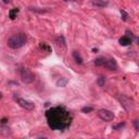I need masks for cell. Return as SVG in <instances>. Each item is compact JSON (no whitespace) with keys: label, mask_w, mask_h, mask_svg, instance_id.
Listing matches in <instances>:
<instances>
[{"label":"cell","mask_w":139,"mask_h":139,"mask_svg":"<svg viewBox=\"0 0 139 139\" xmlns=\"http://www.w3.org/2000/svg\"><path fill=\"white\" fill-rule=\"evenodd\" d=\"M21 78L24 83L30 84V83L35 80V75L33 73H31L28 70H23V71H21Z\"/></svg>","instance_id":"3"},{"label":"cell","mask_w":139,"mask_h":139,"mask_svg":"<svg viewBox=\"0 0 139 139\" xmlns=\"http://www.w3.org/2000/svg\"><path fill=\"white\" fill-rule=\"evenodd\" d=\"M103 65L108 70H111V71H116L118 70V64H116V62H115V60L114 59L106 60L104 61V63H103Z\"/></svg>","instance_id":"6"},{"label":"cell","mask_w":139,"mask_h":139,"mask_svg":"<svg viewBox=\"0 0 139 139\" xmlns=\"http://www.w3.org/2000/svg\"><path fill=\"white\" fill-rule=\"evenodd\" d=\"M57 41L60 43V45L65 46V40H64V37H63V36H59V37H57Z\"/></svg>","instance_id":"12"},{"label":"cell","mask_w":139,"mask_h":139,"mask_svg":"<svg viewBox=\"0 0 139 139\" xmlns=\"http://www.w3.org/2000/svg\"><path fill=\"white\" fill-rule=\"evenodd\" d=\"M99 118L104 122H111L114 119V114L113 112H111L110 110H107V109H102L99 111L98 113Z\"/></svg>","instance_id":"2"},{"label":"cell","mask_w":139,"mask_h":139,"mask_svg":"<svg viewBox=\"0 0 139 139\" xmlns=\"http://www.w3.org/2000/svg\"><path fill=\"white\" fill-rule=\"evenodd\" d=\"M119 100H121L122 106L125 108L126 111H130V110L133 109L134 101L130 98H128V97H126V96H121V97H119Z\"/></svg>","instance_id":"4"},{"label":"cell","mask_w":139,"mask_h":139,"mask_svg":"<svg viewBox=\"0 0 139 139\" xmlns=\"http://www.w3.org/2000/svg\"><path fill=\"white\" fill-rule=\"evenodd\" d=\"M1 97H2V95H1V94H0V99H1Z\"/></svg>","instance_id":"20"},{"label":"cell","mask_w":139,"mask_h":139,"mask_svg":"<svg viewBox=\"0 0 139 139\" xmlns=\"http://www.w3.org/2000/svg\"><path fill=\"white\" fill-rule=\"evenodd\" d=\"M97 83H98V85L99 86H104V84H106V78H104L103 76H100L99 78H98V80H97Z\"/></svg>","instance_id":"11"},{"label":"cell","mask_w":139,"mask_h":139,"mask_svg":"<svg viewBox=\"0 0 139 139\" xmlns=\"http://www.w3.org/2000/svg\"><path fill=\"white\" fill-rule=\"evenodd\" d=\"M138 123H139V122L137 121V119H136V121H135V128H136V130H139V125H138Z\"/></svg>","instance_id":"18"},{"label":"cell","mask_w":139,"mask_h":139,"mask_svg":"<svg viewBox=\"0 0 139 139\" xmlns=\"http://www.w3.org/2000/svg\"><path fill=\"white\" fill-rule=\"evenodd\" d=\"M104 61L106 60H104L103 58H98V59L95 60V65H96V66H101V65H103Z\"/></svg>","instance_id":"10"},{"label":"cell","mask_w":139,"mask_h":139,"mask_svg":"<svg viewBox=\"0 0 139 139\" xmlns=\"http://www.w3.org/2000/svg\"><path fill=\"white\" fill-rule=\"evenodd\" d=\"M2 1H3V3H9V2H10V0H2Z\"/></svg>","instance_id":"19"},{"label":"cell","mask_w":139,"mask_h":139,"mask_svg":"<svg viewBox=\"0 0 139 139\" xmlns=\"http://www.w3.org/2000/svg\"><path fill=\"white\" fill-rule=\"evenodd\" d=\"M64 1H69V0H64Z\"/></svg>","instance_id":"21"},{"label":"cell","mask_w":139,"mask_h":139,"mask_svg":"<svg viewBox=\"0 0 139 139\" xmlns=\"http://www.w3.org/2000/svg\"><path fill=\"white\" fill-rule=\"evenodd\" d=\"M92 4L96 7H106L108 6V1H104V0H94Z\"/></svg>","instance_id":"8"},{"label":"cell","mask_w":139,"mask_h":139,"mask_svg":"<svg viewBox=\"0 0 139 139\" xmlns=\"http://www.w3.org/2000/svg\"><path fill=\"white\" fill-rule=\"evenodd\" d=\"M119 43L122 46H128L129 43H131V39L127 36H123V37L119 39Z\"/></svg>","instance_id":"7"},{"label":"cell","mask_w":139,"mask_h":139,"mask_svg":"<svg viewBox=\"0 0 139 139\" xmlns=\"http://www.w3.org/2000/svg\"><path fill=\"white\" fill-rule=\"evenodd\" d=\"M19 12V9H15L14 11L11 12V19H15V13H18Z\"/></svg>","instance_id":"15"},{"label":"cell","mask_w":139,"mask_h":139,"mask_svg":"<svg viewBox=\"0 0 139 139\" xmlns=\"http://www.w3.org/2000/svg\"><path fill=\"white\" fill-rule=\"evenodd\" d=\"M124 125H125V123H121V124H118V125H115V126H113V129H118V128L123 127Z\"/></svg>","instance_id":"17"},{"label":"cell","mask_w":139,"mask_h":139,"mask_svg":"<svg viewBox=\"0 0 139 139\" xmlns=\"http://www.w3.org/2000/svg\"><path fill=\"white\" fill-rule=\"evenodd\" d=\"M15 101L18 102V104H20L23 109H26V110H28V111H31V110H33L34 108H35V104H33L32 102L27 101V100H25V99L16 98Z\"/></svg>","instance_id":"5"},{"label":"cell","mask_w":139,"mask_h":139,"mask_svg":"<svg viewBox=\"0 0 139 139\" xmlns=\"http://www.w3.org/2000/svg\"><path fill=\"white\" fill-rule=\"evenodd\" d=\"M121 13L123 14V20H124V21L127 20V16H128V15H127V13H126V12L124 11V10H122V11H121Z\"/></svg>","instance_id":"16"},{"label":"cell","mask_w":139,"mask_h":139,"mask_svg":"<svg viewBox=\"0 0 139 139\" xmlns=\"http://www.w3.org/2000/svg\"><path fill=\"white\" fill-rule=\"evenodd\" d=\"M26 40H27V37H26L25 34H14L8 39V46L11 49H19L25 45Z\"/></svg>","instance_id":"1"},{"label":"cell","mask_w":139,"mask_h":139,"mask_svg":"<svg viewBox=\"0 0 139 139\" xmlns=\"http://www.w3.org/2000/svg\"><path fill=\"white\" fill-rule=\"evenodd\" d=\"M73 58L75 59V61H76L78 64H82L83 63V59H82V57L79 55V53L77 52V51H73Z\"/></svg>","instance_id":"9"},{"label":"cell","mask_w":139,"mask_h":139,"mask_svg":"<svg viewBox=\"0 0 139 139\" xmlns=\"http://www.w3.org/2000/svg\"><path fill=\"white\" fill-rule=\"evenodd\" d=\"M66 83H67V80L66 79H65V80H62V82H61V80H59V82H58L57 83V85H58V86H61V87H63V86H65V85H66Z\"/></svg>","instance_id":"13"},{"label":"cell","mask_w":139,"mask_h":139,"mask_svg":"<svg viewBox=\"0 0 139 139\" xmlns=\"http://www.w3.org/2000/svg\"><path fill=\"white\" fill-rule=\"evenodd\" d=\"M82 111L84 112V113H88V112L92 111V108H90V107H85V108H83Z\"/></svg>","instance_id":"14"}]
</instances>
